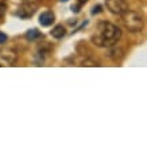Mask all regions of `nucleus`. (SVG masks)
<instances>
[{
	"label": "nucleus",
	"instance_id": "nucleus-1",
	"mask_svg": "<svg viewBox=\"0 0 147 147\" xmlns=\"http://www.w3.org/2000/svg\"><path fill=\"white\" fill-rule=\"evenodd\" d=\"M120 38H121V31L119 27L113 24V23L102 20V22H98L97 32L93 34L90 39L98 47H107L108 49V47L116 45Z\"/></svg>",
	"mask_w": 147,
	"mask_h": 147
},
{
	"label": "nucleus",
	"instance_id": "nucleus-14",
	"mask_svg": "<svg viewBox=\"0 0 147 147\" xmlns=\"http://www.w3.org/2000/svg\"><path fill=\"white\" fill-rule=\"evenodd\" d=\"M70 9L73 12H80V7H78V5H71Z\"/></svg>",
	"mask_w": 147,
	"mask_h": 147
},
{
	"label": "nucleus",
	"instance_id": "nucleus-3",
	"mask_svg": "<svg viewBox=\"0 0 147 147\" xmlns=\"http://www.w3.org/2000/svg\"><path fill=\"white\" fill-rule=\"evenodd\" d=\"M105 4L107 8L116 15H120L128 9V3L125 0H105Z\"/></svg>",
	"mask_w": 147,
	"mask_h": 147
},
{
	"label": "nucleus",
	"instance_id": "nucleus-4",
	"mask_svg": "<svg viewBox=\"0 0 147 147\" xmlns=\"http://www.w3.org/2000/svg\"><path fill=\"white\" fill-rule=\"evenodd\" d=\"M36 12V5L31 4V3H24L16 9L15 15L19 16L20 19H30Z\"/></svg>",
	"mask_w": 147,
	"mask_h": 147
},
{
	"label": "nucleus",
	"instance_id": "nucleus-12",
	"mask_svg": "<svg viewBox=\"0 0 147 147\" xmlns=\"http://www.w3.org/2000/svg\"><path fill=\"white\" fill-rule=\"evenodd\" d=\"M7 39H8V36L5 35L4 32L0 31V45H3V43H5L7 42Z\"/></svg>",
	"mask_w": 147,
	"mask_h": 147
},
{
	"label": "nucleus",
	"instance_id": "nucleus-15",
	"mask_svg": "<svg viewBox=\"0 0 147 147\" xmlns=\"http://www.w3.org/2000/svg\"><path fill=\"white\" fill-rule=\"evenodd\" d=\"M86 1H88V0H78V3H80V4H85Z\"/></svg>",
	"mask_w": 147,
	"mask_h": 147
},
{
	"label": "nucleus",
	"instance_id": "nucleus-6",
	"mask_svg": "<svg viewBox=\"0 0 147 147\" xmlns=\"http://www.w3.org/2000/svg\"><path fill=\"white\" fill-rule=\"evenodd\" d=\"M0 58H3L5 62L13 63L18 59V54L15 53L12 49H1L0 50Z\"/></svg>",
	"mask_w": 147,
	"mask_h": 147
},
{
	"label": "nucleus",
	"instance_id": "nucleus-9",
	"mask_svg": "<svg viewBox=\"0 0 147 147\" xmlns=\"http://www.w3.org/2000/svg\"><path fill=\"white\" fill-rule=\"evenodd\" d=\"M26 38L31 42H35V40H39V39H43V34H40L36 28H32V30H28L26 32Z\"/></svg>",
	"mask_w": 147,
	"mask_h": 147
},
{
	"label": "nucleus",
	"instance_id": "nucleus-10",
	"mask_svg": "<svg viewBox=\"0 0 147 147\" xmlns=\"http://www.w3.org/2000/svg\"><path fill=\"white\" fill-rule=\"evenodd\" d=\"M81 66H98L100 63L96 62V61H92V59H88V58H85L84 61L80 63Z\"/></svg>",
	"mask_w": 147,
	"mask_h": 147
},
{
	"label": "nucleus",
	"instance_id": "nucleus-16",
	"mask_svg": "<svg viewBox=\"0 0 147 147\" xmlns=\"http://www.w3.org/2000/svg\"><path fill=\"white\" fill-rule=\"evenodd\" d=\"M61 1H67V0H61Z\"/></svg>",
	"mask_w": 147,
	"mask_h": 147
},
{
	"label": "nucleus",
	"instance_id": "nucleus-5",
	"mask_svg": "<svg viewBox=\"0 0 147 147\" xmlns=\"http://www.w3.org/2000/svg\"><path fill=\"white\" fill-rule=\"evenodd\" d=\"M54 20H55V15L51 11H45V12H42L39 15V24L43 27L51 26L54 23Z\"/></svg>",
	"mask_w": 147,
	"mask_h": 147
},
{
	"label": "nucleus",
	"instance_id": "nucleus-8",
	"mask_svg": "<svg viewBox=\"0 0 147 147\" xmlns=\"http://www.w3.org/2000/svg\"><path fill=\"white\" fill-rule=\"evenodd\" d=\"M50 35L53 36V38H55V39H61V38H63V36L66 35V28H65L62 24H57V26L50 31Z\"/></svg>",
	"mask_w": 147,
	"mask_h": 147
},
{
	"label": "nucleus",
	"instance_id": "nucleus-11",
	"mask_svg": "<svg viewBox=\"0 0 147 147\" xmlns=\"http://www.w3.org/2000/svg\"><path fill=\"white\" fill-rule=\"evenodd\" d=\"M5 12H7V4L5 3H0V19L4 18Z\"/></svg>",
	"mask_w": 147,
	"mask_h": 147
},
{
	"label": "nucleus",
	"instance_id": "nucleus-7",
	"mask_svg": "<svg viewBox=\"0 0 147 147\" xmlns=\"http://www.w3.org/2000/svg\"><path fill=\"white\" fill-rule=\"evenodd\" d=\"M109 51L107 53V55L112 59H115V61H120L121 58L124 57V50L121 49V47H116L115 45L111 46V47H108Z\"/></svg>",
	"mask_w": 147,
	"mask_h": 147
},
{
	"label": "nucleus",
	"instance_id": "nucleus-2",
	"mask_svg": "<svg viewBox=\"0 0 147 147\" xmlns=\"http://www.w3.org/2000/svg\"><path fill=\"white\" fill-rule=\"evenodd\" d=\"M120 16H121V22H123L124 27L129 32H139L143 28L144 20H143V16L139 12L127 9L123 13H120Z\"/></svg>",
	"mask_w": 147,
	"mask_h": 147
},
{
	"label": "nucleus",
	"instance_id": "nucleus-13",
	"mask_svg": "<svg viewBox=\"0 0 147 147\" xmlns=\"http://www.w3.org/2000/svg\"><path fill=\"white\" fill-rule=\"evenodd\" d=\"M101 9H102V7H101V5H94V7H93V9H92V15H96V13H100V12H101Z\"/></svg>",
	"mask_w": 147,
	"mask_h": 147
}]
</instances>
